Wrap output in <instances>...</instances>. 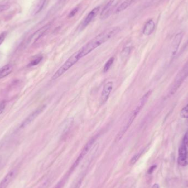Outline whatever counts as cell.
<instances>
[{
	"mask_svg": "<svg viewBox=\"0 0 188 188\" xmlns=\"http://www.w3.org/2000/svg\"><path fill=\"white\" fill-rule=\"evenodd\" d=\"M114 60V57H111V58H109L107 62L106 63V64L104 65V70H103V71L104 73L108 71L109 68H111L112 64L113 63Z\"/></svg>",
	"mask_w": 188,
	"mask_h": 188,
	"instance_id": "obj_19",
	"label": "cell"
},
{
	"mask_svg": "<svg viewBox=\"0 0 188 188\" xmlns=\"http://www.w3.org/2000/svg\"><path fill=\"white\" fill-rule=\"evenodd\" d=\"M61 188V183H60V184H58V186H56V188Z\"/></svg>",
	"mask_w": 188,
	"mask_h": 188,
	"instance_id": "obj_30",
	"label": "cell"
},
{
	"mask_svg": "<svg viewBox=\"0 0 188 188\" xmlns=\"http://www.w3.org/2000/svg\"><path fill=\"white\" fill-rule=\"evenodd\" d=\"M135 0H125L117 8L116 12L118 13L119 12H122L124 10L127 9L128 7H129L134 2Z\"/></svg>",
	"mask_w": 188,
	"mask_h": 188,
	"instance_id": "obj_15",
	"label": "cell"
},
{
	"mask_svg": "<svg viewBox=\"0 0 188 188\" xmlns=\"http://www.w3.org/2000/svg\"><path fill=\"white\" fill-rule=\"evenodd\" d=\"M131 51V48L130 47H126L123 49L121 53V58L122 60H125L127 59L128 56H129Z\"/></svg>",
	"mask_w": 188,
	"mask_h": 188,
	"instance_id": "obj_16",
	"label": "cell"
},
{
	"mask_svg": "<svg viewBox=\"0 0 188 188\" xmlns=\"http://www.w3.org/2000/svg\"><path fill=\"white\" fill-rule=\"evenodd\" d=\"M51 27V23L47 24L46 25L42 27V28L37 30L36 31L31 35L27 42V46H31L34 44L40 37L42 36L46 33L47 31L49 30V28Z\"/></svg>",
	"mask_w": 188,
	"mask_h": 188,
	"instance_id": "obj_5",
	"label": "cell"
},
{
	"mask_svg": "<svg viewBox=\"0 0 188 188\" xmlns=\"http://www.w3.org/2000/svg\"><path fill=\"white\" fill-rule=\"evenodd\" d=\"M142 153V152H140L139 153H137L136 155H135L132 158L131 160H130V164H131V165H134L135 163L137 162V160L139 159L140 157L141 156Z\"/></svg>",
	"mask_w": 188,
	"mask_h": 188,
	"instance_id": "obj_21",
	"label": "cell"
},
{
	"mask_svg": "<svg viewBox=\"0 0 188 188\" xmlns=\"http://www.w3.org/2000/svg\"><path fill=\"white\" fill-rule=\"evenodd\" d=\"M100 9V6H98V7H96L95 8H94V9H93V10L88 14V16H86V18L85 19V20L84 21L83 23L81 24V28H80L81 30H82V29H83L85 28L86 26H88L89 24L91 22L93 21V19H94V18L97 16L98 13L99 12Z\"/></svg>",
	"mask_w": 188,
	"mask_h": 188,
	"instance_id": "obj_10",
	"label": "cell"
},
{
	"mask_svg": "<svg viewBox=\"0 0 188 188\" xmlns=\"http://www.w3.org/2000/svg\"><path fill=\"white\" fill-rule=\"evenodd\" d=\"M45 2H46V0H39V2L37 3L36 6L33 11V14H36L38 13L42 9V8L45 3Z\"/></svg>",
	"mask_w": 188,
	"mask_h": 188,
	"instance_id": "obj_17",
	"label": "cell"
},
{
	"mask_svg": "<svg viewBox=\"0 0 188 188\" xmlns=\"http://www.w3.org/2000/svg\"><path fill=\"white\" fill-rule=\"evenodd\" d=\"M183 36V32H181V33H178L174 36L172 43V56H174L176 55Z\"/></svg>",
	"mask_w": 188,
	"mask_h": 188,
	"instance_id": "obj_9",
	"label": "cell"
},
{
	"mask_svg": "<svg viewBox=\"0 0 188 188\" xmlns=\"http://www.w3.org/2000/svg\"><path fill=\"white\" fill-rule=\"evenodd\" d=\"M156 167H157V166H156V165L152 166L149 168V170H148L147 173L149 174H152V173H153V171H154L156 168Z\"/></svg>",
	"mask_w": 188,
	"mask_h": 188,
	"instance_id": "obj_27",
	"label": "cell"
},
{
	"mask_svg": "<svg viewBox=\"0 0 188 188\" xmlns=\"http://www.w3.org/2000/svg\"><path fill=\"white\" fill-rule=\"evenodd\" d=\"M187 45H188V42H187Z\"/></svg>",
	"mask_w": 188,
	"mask_h": 188,
	"instance_id": "obj_31",
	"label": "cell"
},
{
	"mask_svg": "<svg viewBox=\"0 0 188 188\" xmlns=\"http://www.w3.org/2000/svg\"><path fill=\"white\" fill-rule=\"evenodd\" d=\"M80 59H81V57H80L79 50H78L77 52H75V54H73L72 56L63 63V65L60 68H59V69L52 75L51 79L52 80H57L66 71H67L68 70L72 67V66H73L75 63H77Z\"/></svg>",
	"mask_w": 188,
	"mask_h": 188,
	"instance_id": "obj_3",
	"label": "cell"
},
{
	"mask_svg": "<svg viewBox=\"0 0 188 188\" xmlns=\"http://www.w3.org/2000/svg\"><path fill=\"white\" fill-rule=\"evenodd\" d=\"M188 165V153L187 156H186V160L184 162L183 166H186V165Z\"/></svg>",
	"mask_w": 188,
	"mask_h": 188,
	"instance_id": "obj_28",
	"label": "cell"
},
{
	"mask_svg": "<svg viewBox=\"0 0 188 188\" xmlns=\"http://www.w3.org/2000/svg\"><path fill=\"white\" fill-rule=\"evenodd\" d=\"M42 58H43L42 56H41V55H37V56H35L33 60H31V61L30 62L29 65L30 66H34V65H37L41 61Z\"/></svg>",
	"mask_w": 188,
	"mask_h": 188,
	"instance_id": "obj_18",
	"label": "cell"
},
{
	"mask_svg": "<svg viewBox=\"0 0 188 188\" xmlns=\"http://www.w3.org/2000/svg\"><path fill=\"white\" fill-rule=\"evenodd\" d=\"M14 174L15 171L14 170L9 171L0 182V188H7V186L13 179Z\"/></svg>",
	"mask_w": 188,
	"mask_h": 188,
	"instance_id": "obj_11",
	"label": "cell"
},
{
	"mask_svg": "<svg viewBox=\"0 0 188 188\" xmlns=\"http://www.w3.org/2000/svg\"><path fill=\"white\" fill-rule=\"evenodd\" d=\"M120 30L121 28L118 27L108 28L91 40L79 50L81 58L88 55L93 50L117 35Z\"/></svg>",
	"mask_w": 188,
	"mask_h": 188,
	"instance_id": "obj_1",
	"label": "cell"
},
{
	"mask_svg": "<svg viewBox=\"0 0 188 188\" xmlns=\"http://www.w3.org/2000/svg\"><path fill=\"white\" fill-rule=\"evenodd\" d=\"M6 105V103L5 101H3L2 102L0 103V114L2 113L3 112L5 109Z\"/></svg>",
	"mask_w": 188,
	"mask_h": 188,
	"instance_id": "obj_23",
	"label": "cell"
},
{
	"mask_svg": "<svg viewBox=\"0 0 188 188\" xmlns=\"http://www.w3.org/2000/svg\"><path fill=\"white\" fill-rule=\"evenodd\" d=\"M182 144H183L188 149V130L186 132L185 135L184 137Z\"/></svg>",
	"mask_w": 188,
	"mask_h": 188,
	"instance_id": "obj_22",
	"label": "cell"
},
{
	"mask_svg": "<svg viewBox=\"0 0 188 188\" xmlns=\"http://www.w3.org/2000/svg\"><path fill=\"white\" fill-rule=\"evenodd\" d=\"M151 188H160V186H159L158 184H153V186H152Z\"/></svg>",
	"mask_w": 188,
	"mask_h": 188,
	"instance_id": "obj_29",
	"label": "cell"
},
{
	"mask_svg": "<svg viewBox=\"0 0 188 188\" xmlns=\"http://www.w3.org/2000/svg\"><path fill=\"white\" fill-rule=\"evenodd\" d=\"M188 153V149L183 144H181L179 149V156L178 162L179 165L183 166L184 162Z\"/></svg>",
	"mask_w": 188,
	"mask_h": 188,
	"instance_id": "obj_12",
	"label": "cell"
},
{
	"mask_svg": "<svg viewBox=\"0 0 188 188\" xmlns=\"http://www.w3.org/2000/svg\"><path fill=\"white\" fill-rule=\"evenodd\" d=\"M151 92L152 91L151 90L149 91L140 99L137 107H136L134 110L130 113L129 116L128 117L125 124L123 125L122 128H121V130H119V132L116 137V142H118L123 137L124 135L125 134V133L127 132V131L128 130L129 128L130 127V125H132V124L134 121L135 119L137 116V114L139 113L140 112L143 108L145 104H146V101L148 100L149 96L151 95Z\"/></svg>",
	"mask_w": 188,
	"mask_h": 188,
	"instance_id": "obj_2",
	"label": "cell"
},
{
	"mask_svg": "<svg viewBox=\"0 0 188 188\" xmlns=\"http://www.w3.org/2000/svg\"><path fill=\"white\" fill-rule=\"evenodd\" d=\"M6 35H7L6 32H3L0 34V45L2 44V43L5 40V38L6 37Z\"/></svg>",
	"mask_w": 188,
	"mask_h": 188,
	"instance_id": "obj_25",
	"label": "cell"
},
{
	"mask_svg": "<svg viewBox=\"0 0 188 188\" xmlns=\"http://www.w3.org/2000/svg\"><path fill=\"white\" fill-rule=\"evenodd\" d=\"M180 116L183 118L188 119V104L182 108L180 112Z\"/></svg>",
	"mask_w": 188,
	"mask_h": 188,
	"instance_id": "obj_20",
	"label": "cell"
},
{
	"mask_svg": "<svg viewBox=\"0 0 188 188\" xmlns=\"http://www.w3.org/2000/svg\"><path fill=\"white\" fill-rule=\"evenodd\" d=\"M9 7L10 6L8 5H0V13L9 9Z\"/></svg>",
	"mask_w": 188,
	"mask_h": 188,
	"instance_id": "obj_24",
	"label": "cell"
},
{
	"mask_svg": "<svg viewBox=\"0 0 188 188\" xmlns=\"http://www.w3.org/2000/svg\"><path fill=\"white\" fill-rule=\"evenodd\" d=\"M46 105H42L41 107H39L37 109H36L35 111L33 112L32 113L30 114L27 118L23 121V122L21 124L20 128H24L26 126L29 125L30 123H31L36 117H37L40 114L42 113L44 111L46 108Z\"/></svg>",
	"mask_w": 188,
	"mask_h": 188,
	"instance_id": "obj_7",
	"label": "cell"
},
{
	"mask_svg": "<svg viewBox=\"0 0 188 188\" xmlns=\"http://www.w3.org/2000/svg\"><path fill=\"white\" fill-rule=\"evenodd\" d=\"M97 137H93L89 141V142L85 145V146H84L83 150L81 151V153H80L79 156L78 157L76 161H75V162L74 163V164L72 166L71 170L73 171V170H75V168L77 167L78 165H79L80 162H81L82 160L83 159L84 157L86 155V154L88 153L89 151H90V150L91 149L92 146H93L94 144L95 143Z\"/></svg>",
	"mask_w": 188,
	"mask_h": 188,
	"instance_id": "obj_4",
	"label": "cell"
},
{
	"mask_svg": "<svg viewBox=\"0 0 188 188\" xmlns=\"http://www.w3.org/2000/svg\"><path fill=\"white\" fill-rule=\"evenodd\" d=\"M13 66L11 64H8L0 68V79L5 78L11 73L13 70Z\"/></svg>",
	"mask_w": 188,
	"mask_h": 188,
	"instance_id": "obj_14",
	"label": "cell"
},
{
	"mask_svg": "<svg viewBox=\"0 0 188 188\" xmlns=\"http://www.w3.org/2000/svg\"><path fill=\"white\" fill-rule=\"evenodd\" d=\"M78 9H79V8L78 7H76V8H75V9H73L72 11L70 12V14H69V18H71V17H73V16H75V14L77 13V12H78Z\"/></svg>",
	"mask_w": 188,
	"mask_h": 188,
	"instance_id": "obj_26",
	"label": "cell"
},
{
	"mask_svg": "<svg viewBox=\"0 0 188 188\" xmlns=\"http://www.w3.org/2000/svg\"><path fill=\"white\" fill-rule=\"evenodd\" d=\"M155 28V23L153 20L150 19L147 21L144 26L143 34L146 36L151 35Z\"/></svg>",
	"mask_w": 188,
	"mask_h": 188,
	"instance_id": "obj_13",
	"label": "cell"
},
{
	"mask_svg": "<svg viewBox=\"0 0 188 188\" xmlns=\"http://www.w3.org/2000/svg\"><path fill=\"white\" fill-rule=\"evenodd\" d=\"M113 83L112 81H108L107 83L104 84L100 98V102L101 103V104H104V103L107 102L109 98L110 93H111L112 90L113 89Z\"/></svg>",
	"mask_w": 188,
	"mask_h": 188,
	"instance_id": "obj_8",
	"label": "cell"
},
{
	"mask_svg": "<svg viewBox=\"0 0 188 188\" xmlns=\"http://www.w3.org/2000/svg\"><path fill=\"white\" fill-rule=\"evenodd\" d=\"M119 2V0H110L102 9L100 14V18L101 19L107 18L111 14L112 12L118 4Z\"/></svg>",
	"mask_w": 188,
	"mask_h": 188,
	"instance_id": "obj_6",
	"label": "cell"
}]
</instances>
